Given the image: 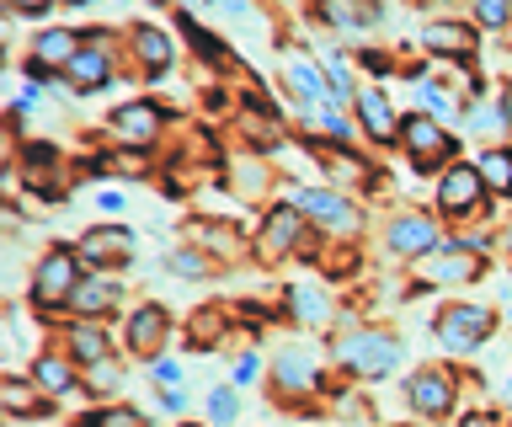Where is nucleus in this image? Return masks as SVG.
<instances>
[{"label":"nucleus","instance_id":"f3484780","mask_svg":"<svg viewBox=\"0 0 512 427\" xmlns=\"http://www.w3.org/2000/svg\"><path fill=\"white\" fill-rule=\"evenodd\" d=\"M70 305L80 315H107L112 305H118V283H112V278H80V289H75Z\"/></svg>","mask_w":512,"mask_h":427},{"label":"nucleus","instance_id":"5701e85b","mask_svg":"<svg viewBox=\"0 0 512 427\" xmlns=\"http://www.w3.org/2000/svg\"><path fill=\"white\" fill-rule=\"evenodd\" d=\"M32 379H38V395L48 390V395H64V390H75V369H70V363H64V358H38V363H32Z\"/></svg>","mask_w":512,"mask_h":427},{"label":"nucleus","instance_id":"7ed1b4c3","mask_svg":"<svg viewBox=\"0 0 512 427\" xmlns=\"http://www.w3.org/2000/svg\"><path fill=\"white\" fill-rule=\"evenodd\" d=\"M491 326H496V315L486 305H448L438 315V342L454 347V353H470V347L491 337Z\"/></svg>","mask_w":512,"mask_h":427},{"label":"nucleus","instance_id":"58836bf2","mask_svg":"<svg viewBox=\"0 0 512 427\" xmlns=\"http://www.w3.org/2000/svg\"><path fill=\"white\" fill-rule=\"evenodd\" d=\"M502 118H507V123H512V86H507V91H502Z\"/></svg>","mask_w":512,"mask_h":427},{"label":"nucleus","instance_id":"20e7f679","mask_svg":"<svg viewBox=\"0 0 512 427\" xmlns=\"http://www.w3.org/2000/svg\"><path fill=\"white\" fill-rule=\"evenodd\" d=\"M400 145L411 150V161L422 166V171L454 155V139H448V134H443V129H438V123H432L427 113H422V118H406V123H400Z\"/></svg>","mask_w":512,"mask_h":427},{"label":"nucleus","instance_id":"cd10ccee","mask_svg":"<svg viewBox=\"0 0 512 427\" xmlns=\"http://www.w3.org/2000/svg\"><path fill=\"white\" fill-rule=\"evenodd\" d=\"M326 166H331L336 182H363L368 177V166L358 161V155H326Z\"/></svg>","mask_w":512,"mask_h":427},{"label":"nucleus","instance_id":"f257e3e1","mask_svg":"<svg viewBox=\"0 0 512 427\" xmlns=\"http://www.w3.org/2000/svg\"><path fill=\"white\" fill-rule=\"evenodd\" d=\"M336 363L352 374H368V379H379V374H390L395 363H400V342L395 337H379V331H358V337H342L336 342Z\"/></svg>","mask_w":512,"mask_h":427},{"label":"nucleus","instance_id":"393cba45","mask_svg":"<svg viewBox=\"0 0 512 427\" xmlns=\"http://www.w3.org/2000/svg\"><path fill=\"white\" fill-rule=\"evenodd\" d=\"M0 401H6V411L11 417H27V411H43V395H32L22 379H6V385H0Z\"/></svg>","mask_w":512,"mask_h":427},{"label":"nucleus","instance_id":"a19ab883","mask_svg":"<svg viewBox=\"0 0 512 427\" xmlns=\"http://www.w3.org/2000/svg\"><path fill=\"white\" fill-rule=\"evenodd\" d=\"M182 6H198V0H182Z\"/></svg>","mask_w":512,"mask_h":427},{"label":"nucleus","instance_id":"e433bc0d","mask_svg":"<svg viewBox=\"0 0 512 427\" xmlns=\"http://www.w3.org/2000/svg\"><path fill=\"white\" fill-rule=\"evenodd\" d=\"M459 427H496V417H486V411H475V417H464Z\"/></svg>","mask_w":512,"mask_h":427},{"label":"nucleus","instance_id":"4468645a","mask_svg":"<svg viewBox=\"0 0 512 427\" xmlns=\"http://www.w3.org/2000/svg\"><path fill=\"white\" fill-rule=\"evenodd\" d=\"M358 118H363V129L374 134V139H395V134H400L390 102H384V91H374V86L358 91Z\"/></svg>","mask_w":512,"mask_h":427},{"label":"nucleus","instance_id":"0eeeda50","mask_svg":"<svg viewBox=\"0 0 512 427\" xmlns=\"http://www.w3.org/2000/svg\"><path fill=\"white\" fill-rule=\"evenodd\" d=\"M160 123H166V113H160L155 102H134V107H118V113H112V134H118L123 145H150L160 134Z\"/></svg>","mask_w":512,"mask_h":427},{"label":"nucleus","instance_id":"dca6fc26","mask_svg":"<svg viewBox=\"0 0 512 427\" xmlns=\"http://www.w3.org/2000/svg\"><path fill=\"white\" fill-rule=\"evenodd\" d=\"M160 337H166V310H160V305H144L134 321H128V347H134V353H155Z\"/></svg>","mask_w":512,"mask_h":427},{"label":"nucleus","instance_id":"423d86ee","mask_svg":"<svg viewBox=\"0 0 512 427\" xmlns=\"http://www.w3.org/2000/svg\"><path fill=\"white\" fill-rule=\"evenodd\" d=\"M128 251H134V235L118 230V225H96V230L80 235V262H91V267L128 262Z\"/></svg>","mask_w":512,"mask_h":427},{"label":"nucleus","instance_id":"9b49d317","mask_svg":"<svg viewBox=\"0 0 512 427\" xmlns=\"http://www.w3.org/2000/svg\"><path fill=\"white\" fill-rule=\"evenodd\" d=\"M475 273H480V262L470 257V246H443L438 257L422 262L427 283H454V278H475Z\"/></svg>","mask_w":512,"mask_h":427},{"label":"nucleus","instance_id":"7c9ffc66","mask_svg":"<svg viewBox=\"0 0 512 427\" xmlns=\"http://www.w3.org/2000/svg\"><path fill=\"white\" fill-rule=\"evenodd\" d=\"M171 273H182V278H203L208 273V262L198 257V251H176V257H166Z\"/></svg>","mask_w":512,"mask_h":427},{"label":"nucleus","instance_id":"c85d7f7f","mask_svg":"<svg viewBox=\"0 0 512 427\" xmlns=\"http://www.w3.org/2000/svg\"><path fill=\"white\" fill-rule=\"evenodd\" d=\"M294 315H304V321H326V299H320V289H294Z\"/></svg>","mask_w":512,"mask_h":427},{"label":"nucleus","instance_id":"b1692460","mask_svg":"<svg viewBox=\"0 0 512 427\" xmlns=\"http://www.w3.org/2000/svg\"><path fill=\"white\" fill-rule=\"evenodd\" d=\"M475 171H480V182L496 187V193H512V150H486Z\"/></svg>","mask_w":512,"mask_h":427},{"label":"nucleus","instance_id":"c9c22d12","mask_svg":"<svg viewBox=\"0 0 512 427\" xmlns=\"http://www.w3.org/2000/svg\"><path fill=\"white\" fill-rule=\"evenodd\" d=\"M251 374H256V358H240V363H235V379H240V385H246Z\"/></svg>","mask_w":512,"mask_h":427},{"label":"nucleus","instance_id":"c756f323","mask_svg":"<svg viewBox=\"0 0 512 427\" xmlns=\"http://www.w3.org/2000/svg\"><path fill=\"white\" fill-rule=\"evenodd\" d=\"M208 422H214V427H230V422H235V395H230V390H214V395H208Z\"/></svg>","mask_w":512,"mask_h":427},{"label":"nucleus","instance_id":"ea45409f","mask_svg":"<svg viewBox=\"0 0 512 427\" xmlns=\"http://www.w3.org/2000/svg\"><path fill=\"white\" fill-rule=\"evenodd\" d=\"M502 246H507V251H512V225H507V235H502Z\"/></svg>","mask_w":512,"mask_h":427},{"label":"nucleus","instance_id":"a211bd4d","mask_svg":"<svg viewBox=\"0 0 512 427\" xmlns=\"http://www.w3.org/2000/svg\"><path fill=\"white\" fill-rule=\"evenodd\" d=\"M75 33H43L38 43H32V70H48V65H70V59L80 54L75 49Z\"/></svg>","mask_w":512,"mask_h":427},{"label":"nucleus","instance_id":"bb28decb","mask_svg":"<svg viewBox=\"0 0 512 427\" xmlns=\"http://www.w3.org/2000/svg\"><path fill=\"white\" fill-rule=\"evenodd\" d=\"M80 427H144L139 411H128V406H112V411H96L91 422H80Z\"/></svg>","mask_w":512,"mask_h":427},{"label":"nucleus","instance_id":"f03ea898","mask_svg":"<svg viewBox=\"0 0 512 427\" xmlns=\"http://www.w3.org/2000/svg\"><path fill=\"white\" fill-rule=\"evenodd\" d=\"M75 289H80V257H75V251H48L43 267H38V283H32V299H38V310L70 305Z\"/></svg>","mask_w":512,"mask_h":427},{"label":"nucleus","instance_id":"39448f33","mask_svg":"<svg viewBox=\"0 0 512 427\" xmlns=\"http://www.w3.org/2000/svg\"><path fill=\"white\" fill-rule=\"evenodd\" d=\"M432 241H438V225H432L427 214H400L390 230H384V246L395 251V257H427Z\"/></svg>","mask_w":512,"mask_h":427},{"label":"nucleus","instance_id":"79ce46f5","mask_svg":"<svg viewBox=\"0 0 512 427\" xmlns=\"http://www.w3.org/2000/svg\"><path fill=\"white\" fill-rule=\"evenodd\" d=\"M80 6H86V0H80Z\"/></svg>","mask_w":512,"mask_h":427},{"label":"nucleus","instance_id":"1a4fd4ad","mask_svg":"<svg viewBox=\"0 0 512 427\" xmlns=\"http://www.w3.org/2000/svg\"><path fill=\"white\" fill-rule=\"evenodd\" d=\"M299 209L310 214L320 230H358V214H352V203L336 198V193H315V187H304V193H299Z\"/></svg>","mask_w":512,"mask_h":427},{"label":"nucleus","instance_id":"aec40b11","mask_svg":"<svg viewBox=\"0 0 512 427\" xmlns=\"http://www.w3.org/2000/svg\"><path fill=\"white\" fill-rule=\"evenodd\" d=\"M427 49H438V54H464V49H475V33L470 27H459V22H432L427 33H422Z\"/></svg>","mask_w":512,"mask_h":427},{"label":"nucleus","instance_id":"2eb2a0df","mask_svg":"<svg viewBox=\"0 0 512 427\" xmlns=\"http://www.w3.org/2000/svg\"><path fill=\"white\" fill-rule=\"evenodd\" d=\"M64 70H70V81L80 91H102L107 86V49H102V43H91V49H80Z\"/></svg>","mask_w":512,"mask_h":427},{"label":"nucleus","instance_id":"2f4dec72","mask_svg":"<svg viewBox=\"0 0 512 427\" xmlns=\"http://www.w3.org/2000/svg\"><path fill=\"white\" fill-rule=\"evenodd\" d=\"M475 11H480V22H486V27H507V22H512V6H507V0H475Z\"/></svg>","mask_w":512,"mask_h":427},{"label":"nucleus","instance_id":"4c0bfd02","mask_svg":"<svg viewBox=\"0 0 512 427\" xmlns=\"http://www.w3.org/2000/svg\"><path fill=\"white\" fill-rule=\"evenodd\" d=\"M224 11H230V17H246V0H219Z\"/></svg>","mask_w":512,"mask_h":427},{"label":"nucleus","instance_id":"ddd939ff","mask_svg":"<svg viewBox=\"0 0 512 427\" xmlns=\"http://www.w3.org/2000/svg\"><path fill=\"white\" fill-rule=\"evenodd\" d=\"M299 246V203L294 209H272L267 214V230H262V257H283V251H294Z\"/></svg>","mask_w":512,"mask_h":427},{"label":"nucleus","instance_id":"9d476101","mask_svg":"<svg viewBox=\"0 0 512 427\" xmlns=\"http://www.w3.org/2000/svg\"><path fill=\"white\" fill-rule=\"evenodd\" d=\"M475 203H480V171H470V166L443 171V182H438V209H443V214H470Z\"/></svg>","mask_w":512,"mask_h":427},{"label":"nucleus","instance_id":"a878e982","mask_svg":"<svg viewBox=\"0 0 512 427\" xmlns=\"http://www.w3.org/2000/svg\"><path fill=\"white\" fill-rule=\"evenodd\" d=\"M70 342H75V358H86V363H102V353H107V337L96 326H75Z\"/></svg>","mask_w":512,"mask_h":427},{"label":"nucleus","instance_id":"72a5a7b5","mask_svg":"<svg viewBox=\"0 0 512 427\" xmlns=\"http://www.w3.org/2000/svg\"><path fill=\"white\" fill-rule=\"evenodd\" d=\"M155 379H160V385H176V379H182V369H176V363H166V358H155Z\"/></svg>","mask_w":512,"mask_h":427},{"label":"nucleus","instance_id":"6e6552de","mask_svg":"<svg viewBox=\"0 0 512 427\" xmlns=\"http://www.w3.org/2000/svg\"><path fill=\"white\" fill-rule=\"evenodd\" d=\"M406 395H411L416 411H427V417H443V411L454 406V379H448L443 369H422V374H411Z\"/></svg>","mask_w":512,"mask_h":427},{"label":"nucleus","instance_id":"4be33fe9","mask_svg":"<svg viewBox=\"0 0 512 427\" xmlns=\"http://www.w3.org/2000/svg\"><path fill=\"white\" fill-rule=\"evenodd\" d=\"M134 54L150 65V75H160L171 65V38L160 33V27H139V33H134Z\"/></svg>","mask_w":512,"mask_h":427},{"label":"nucleus","instance_id":"412c9836","mask_svg":"<svg viewBox=\"0 0 512 427\" xmlns=\"http://www.w3.org/2000/svg\"><path fill=\"white\" fill-rule=\"evenodd\" d=\"M278 385L283 390H310L315 385V358L299 353V347H288V353L278 358Z\"/></svg>","mask_w":512,"mask_h":427},{"label":"nucleus","instance_id":"473e14b6","mask_svg":"<svg viewBox=\"0 0 512 427\" xmlns=\"http://www.w3.org/2000/svg\"><path fill=\"white\" fill-rule=\"evenodd\" d=\"M416 102H422L427 113H438V118L448 113V97H438V91H432V86H416Z\"/></svg>","mask_w":512,"mask_h":427},{"label":"nucleus","instance_id":"f704fd0d","mask_svg":"<svg viewBox=\"0 0 512 427\" xmlns=\"http://www.w3.org/2000/svg\"><path fill=\"white\" fill-rule=\"evenodd\" d=\"M43 6H54V0H11V11H22V17L27 11H43Z\"/></svg>","mask_w":512,"mask_h":427},{"label":"nucleus","instance_id":"6ab92c4d","mask_svg":"<svg viewBox=\"0 0 512 427\" xmlns=\"http://www.w3.org/2000/svg\"><path fill=\"white\" fill-rule=\"evenodd\" d=\"M288 86H294V97L299 102H320V97H331V86H326V75H320L310 59H288Z\"/></svg>","mask_w":512,"mask_h":427},{"label":"nucleus","instance_id":"f8f14e48","mask_svg":"<svg viewBox=\"0 0 512 427\" xmlns=\"http://www.w3.org/2000/svg\"><path fill=\"white\" fill-rule=\"evenodd\" d=\"M315 11H320V22H331V27H374L384 17L379 0H315Z\"/></svg>","mask_w":512,"mask_h":427}]
</instances>
